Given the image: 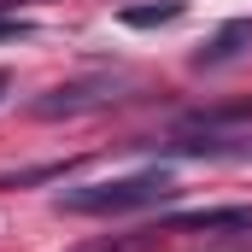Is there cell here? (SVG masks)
<instances>
[{"label":"cell","mask_w":252,"mask_h":252,"mask_svg":"<svg viewBox=\"0 0 252 252\" xmlns=\"http://www.w3.org/2000/svg\"><path fill=\"white\" fill-rule=\"evenodd\" d=\"M176 193V182L164 170H141V176H112V182H88V188H64L59 211L76 217H118V211H147V205H164Z\"/></svg>","instance_id":"obj_1"},{"label":"cell","mask_w":252,"mask_h":252,"mask_svg":"<svg viewBox=\"0 0 252 252\" xmlns=\"http://www.w3.org/2000/svg\"><path fill=\"white\" fill-rule=\"evenodd\" d=\"M106 100H118V76H88V82H64V88H47L41 100H30V118H76Z\"/></svg>","instance_id":"obj_2"},{"label":"cell","mask_w":252,"mask_h":252,"mask_svg":"<svg viewBox=\"0 0 252 252\" xmlns=\"http://www.w3.org/2000/svg\"><path fill=\"white\" fill-rule=\"evenodd\" d=\"M158 235H247L252 241V205H211V211H182L164 217Z\"/></svg>","instance_id":"obj_3"},{"label":"cell","mask_w":252,"mask_h":252,"mask_svg":"<svg viewBox=\"0 0 252 252\" xmlns=\"http://www.w3.org/2000/svg\"><path fill=\"white\" fill-rule=\"evenodd\" d=\"M252 47V18H235V24H223L217 35H211V47H199L193 53V64L205 70V64H229V59H241Z\"/></svg>","instance_id":"obj_4"},{"label":"cell","mask_w":252,"mask_h":252,"mask_svg":"<svg viewBox=\"0 0 252 252\" xmlns=\"http://www.w3.org/2000/svg\"><path fill=\"white\" fill-rule=\"evenodd\" d=\"M182 6H188V0H158V6H124L118 18H124L129 30H153V24H176V18H182Z\"/></svg>","instance_id":"obj_5"},{"label":"cell","mask_w":252,"mask_h":252,"mask_svg":"<svg viewBox=\"0 0 252 252\" xmlns=\"http://www.w3.org/2000/svg\"><path fill=\"white\" fill-rule=\"evenodd\" d=\"M18 35H30V24L24 18H0V41H18Z\"/></svg>","instance_id":"obj_6"},{"label":"cell","mask_w":252,"mask_h":252,"mask_svg":"<svg viewBox=\"0 0 252 252\" xmlns=\"http://www.w3.org/2000/svg\"><path fill=\"white\" fill-rule=\"evenodd\" d=\"M0 100H6V70H0Z\"/></svg>","instance_id":"obj_7"}]
</instances>
